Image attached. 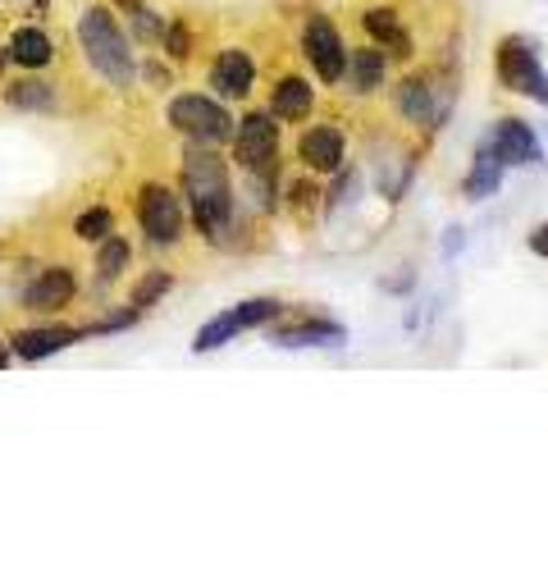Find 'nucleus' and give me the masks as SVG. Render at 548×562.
Wrapping results in <instances>:
<instances>
[{"label":"nucleus","mask_w":548,"mask_h":562,"mask_svg":"<svg viewBox=\"0 0 548 562\" xmlns=\"http://www.w3.org/2000/svg\"><path fill=\"white\" fill-rule=\"evenodd\" d=\"M147 78L156 82V88H164V82H170V69H160V65H151V69H147Z\"/></svg>","instance_id":"29"},{"label":"nucleus","mask_w":548,"mask_h":562,"mask_svg":"<svg viewBox=\"0 0 548 562\" xmlns=\"http://www.w3.org/2000/svg\"><path fill=\"white\" fill-rule=\"evenodd\" d=\"M73 297H78V274L69 266H42L19 293L23 312H33V316H60Z\"/></svg>","instance_id":"9"},{"label":"nucleus","mask_w":548,"mask_h":562,"mask_svg":"<svg viewBox=\"0 0 548 562\" xmlns=\"http://www.w3.org/2000/svg\"><path fill=\"white\" fill-rule=\"evenodd\" d=\"M133 14V33L137 37H147V42H160L164 37V19H156L147 5H137V10H128Z\"/></svg>","instance_id":"27"},{"label":"nucleus","mask_w":548,"mask_h":562,"mask_svg":"<svg viewBox=\"0 0 548 562\" xmlns=\"http://www.w3.org/2000/svg\"><path fill=\"white\" fill-rule=\"evenodd\" d=\"M0 69H5V46H0Z\"/></svg>","instance_id":"32"},{"label":"nucleus","mask_w":548,"mask_h":562,"mask_svg":"<svg viewBox=\"0 0 548 562\" xmlns=\"http://www.w3.org/2000/svg\"><path fill=\"white\" fill-rule=\"evenodd\" d=\"M301 55L311 60V69H316L320 82H343L347 46H343V37H339V27L329 23L324 14H311L307 27H301Z\"/></svg>","instance_id":"8"},{"label":"nucleus","mask_w":548,"mask_h":562,"mask_svg":"<svg viewBox=\"0 0 548 562\" xmlns=\"http://www.w3.org/2000/svg\"><path fill=\"white\" fill-rule=\"evenodd\" d=\"M530 251H535V257H544V261H548V220L539 224V229H530Z\"/></svg>","instance_id":"28"},{"label":"nucleus","mask_w":548,"mask_h":562,"mask_svg":"<svg viewBox=\"0 0 548 562\" xmlns=\"http://www.w3.org/2000/svg\"><path fill=\"white\" fill-rule=\"evenodd\" d=\"M489 151L493 160H503V165H535L539 160V137L526 120H499L489 128V143L480 147Z\"/></svg>","instance_id":"11"},{"label":"nucleus","mask_w":548,"mask_h":562,"mask_svg":"<svg viewBox=\"0 0 548 562\" xmlns=\"http://www.w3.org/2000/svg\"><path fill=\"white\" fill-rule=\"evenodd\" d=\"M164 55H170V60H187V50H192V33H187V23L183 19H170L164 23Z\"/></svg>","instance_id":"26"},{"label":"nucleus","mask_w":548,"mask_h":562,"mask_svg":"<svg viewBox=\"0 0 548 562\" xmlns=\"http://www.w3.org/2000/svg\"><path fill=\"white\" fill-rule=\"evenodd\" d=\"M174 289V274L170 270H147L142 279L133 284V293H128V306H137V312H151V306Z\"/></svg>","instance_id":"23"},{"label":"nucleus","mask_w":548,"mask_h":562,"mask_svg":"<svg viewBox=\"0 0 548 562\" xmlns=\"http://www.w3.org/2000/svg\"><path fill=\"white\" fill-rule=\"evenodd\" d=\"M137 224L151 247H179L183 243V202L170 183H142L137 188Z\"/></svg>","instance_id":"6"},{"label":"nucleus","mask_w":548,"mask_h":562,"mask_svg":"<svg viewBox=\"0 0 548 562\" xmlns=\"http://www.w3.org/2000/svg\"><path fill=\"white\" fill-rule=\"evenodd\" d=\"M5 105L10 110H33V115H50V110L60 105V92H55L50 82H42L37 74H23L5 88Z\"/></svg>","instance_id":"20"},{"label":"nucleus","mask_w":548,"mask_h":562,"mask_svg":"<svg viewBox=\"0 0 548 562\" xmlns=\"http://www.w3.org/2000/svg\"><path fill=\"white\" fill-rule=\"evenodd\" d=\"M73 234L82 243H101L105 234H115V211H110V206H88L73 220Z\"/></svg>","instance_id":"24"},{"label":"nucleus","mask_w":548,"mask_h":562,"mask_svg":"<svg viewBox=\"0 0 548 562\" xmlns=\"http://www.w3.org/2000/svg\"><path fill=\"white\" fill-rule=\"evenodd\" d=\"M128 266H133V243L119 238V234H105L96 243V279L101 284H119V279L128 274Z\"/></svg>","instance_id":"21"},{"label":"nucleus","mask_w":548,"mask_h":562,"mask_svg":"<svg viewBox=\"0 0 548 562\" xmlns=\"http://www.w3.org/2000/svg\"><path fill=\"white\" fill-rule=\"evenodd\" d=\"M444 105H448V97H438L434 78L411 74V78L398 82V115H402V120L421 124V128H434L438 120H444Z\"/></svg>","instance_id":"12"},{"label":"nucleus","mask_w":548,"mask_h":562,"mask_svg":"<svg viewBox=\"0 0 548 562\" xmlns=\"http://www.w3.org/2000/svg\"><path fill=\"white\" fill-rule=\"evenodd\" d=\"M362 23H366L370 42L389 55V60H411V37H407V27H402V19L393 10H366Z\"/></svg>","instance_id":"18"},{"label":"nucleus","mask_w":548,"mask_h":562,"mask_svg":"<svg viewBox=\"0 0 548 562\" xmlns=\"http://www.w3.org/2000/svg\"><path fill=\"white\" fill-rule=\"evenodd\" d=\"M233 160L247 175H279V120L270 110H252L233 124Z\"/></svg>","instance_id":"4"},{"label":"nucleus","mask_w":548,"mask_h":562,"mask_svg":"<svg viewBox=\"0 0 548 562\" xmlns=\"http://www.w3.org/2000/svg\"><path fill=\"white\" fill-rule=\"evenodd\" d=\"M183 196L192 206V220L197 229L225 247V238L233 234L238 224V206H233V179H229V165L215 147H197L187 143L183 151Z\"/></svg>","instance_id":"1"},{"label":"nucleus","mask_w":548,"mask_h":562,"mask_svg":"<svg viewBox=\"0 0 548 562\" xmlns=\"http://www.w3.org/2000/svg\"><path fill=\"white\" fill-rule=\"evenodd\" d=\"M82 339H88V325H60V321H50V325H19L10 334V352L19 361H46L55 352H69Z\"/></svg>","instance_id":"10"},{"label":"nucleus","mask_w":548,"mask_h":562,"mask_svg":"<svg viewBox=\"0 0 548 562\" xmlns=\"http://www.w3.org/2000/svg\"><path fill=\"white\" fill-rule=\"evenodd\" d=\"M164 120H170L174 133H183L187 143H197V147H225V143H233V115L215 97L179 92L170 105H164Z\"/></svg>","instance_id":"3"},{"label":"nucleus","mask_w":548,"mask_h":562,"mask_svg":"<svg viewBox=\"0 0 548 562\" xmlns=\"http://www.w3.org/2000/svg\"><path fill=\"white\" fill-rule=\"evenodd\" d=\"M115 5H124V10H137V5H147V0H115Z\"/></svg>","instance_id":"31"},{"label":"nucleus","mask_w":548,"mask_h":562,"mask_svg":"<svg viewBox=\"0 0 548 562\" xmlns=\"http://www.w3.org/2000/svg\"><path fill=\"white\" fill-rule=\"evenodd\" d=\"M499 78L516 97H530L548 105V69L539 60V46L530 37H503L499 42Z\"/></svg>","instance_id":"7"},{"label":"nucleus","mask_w":548,"mask_h":562,"mask_svg":"<svg viewBox=\"0 0 548 562\" xmlns=\"http://www.w3.org/2000/svg\"><path fill=\"white\" fill-rule=\"evenodd\" d=\"M252 82H256V60L242 46L219 50L210 60V88H215V97L242 101V97H252Z\"/></svg>","instance_id":"13"},{"label":"nucleus","mask_w":548,"mask_h":562,"mask_svg":"<svg viewBox=\"0 0 548 562\" xmlns=\"http://www.w3.org/2000/svg\"><path fill=\"white\" fill-rule=\"evenodd\" d=\"M311 105H316V92H311V82H307V78L288 74V78L274 82V92H270V115H274V120L297 124V120H307V115H311Z\"/></svg>","instance_id":"17"},{"label":"nucleus","mask_w":548,"mask_h":562,"mask_svg":"<svg viewBox=\"0 0 548 562\" xmlns=\"http://www.w3.org/2000/svg\"><path fill=\"white\" fill-rule=\"evenodd\" d=\"M270 344L274 348H343L347 344V329L334 321H301V325H274L270 329Z\"/></svg>","instance_id":"16"},{"label":"nucleus","mask_w":548,"mask_h":562,"mask_svg":"<svg viewBox=\"0 0 548 562\" xmlns=\"http://www.w3.org/2000/svg\"><path fill=\"white\" fill-rule=\"evenodd\" d=\"M279 312H284V306L274 302V297H247V302L229 306V312L210 316L197 334H192V352H215V348H225V344H233V339H238V334L270 325Z\"/></svg>","instance_id":"5"},{"label":"nucleus","mask_w":548,"mask_h":562,"mask_svg":"<svg viewBox=\"0 0 548 562\" xmlns=\"http://www.w3.org/2000/svg\"><path fill=\"white\" fill-rule=\"evenodd\" d=\"M137 321H142V312H137V306H119V312H110L105 321H92V325H88V339H96V334H119V329H133Z\"/></svg>","instance_id":"25"},{"label":"nucleus","mask_w":548,"mask_h":562,"mask_svg":"<svg viewBox=\"0 0 548 562\" xmlns=\"http://www.w3.org/2000/svg\"><path fill=\"white\" fill-rule=\"evenodd\" d=\"M10 361H14V352H10V339H0V371H5Z\"/></svg>","instance_id":"30"},{"label":"nucleus","mask_w":548,"mask_h":562,"mask_svg":"<svg viewBox=\"0 0 548 562\" xmlns=\"http://www.w3.org/2000/svg\"><path fill=\"white\" fill-rule=\"evenodd\" d=\"M343 74H347V88L356 97H370V92L384 88V78H389V55H384L379 46L375 50H352Z\"/></svg>","instance_id":"19"},{"label":"nucleus","mask_w":548,"mask_h":562,"mask_svg":"<svg viewBox=\"0 0 548 562\" xmlns=\"http://www.w3.org/2000/svg\"><path fill=\"white\" fill-rule=\"evenodd\" d=\"M343 128L339 124H311L307 133H301V143H297V156L307 170L316 175H339V165H343Z\"/></svg>","instance_id":"14"},{"label":"nucleus","mask_w":548,"mask_h":562,"mask_svg":"<svg viewBox=\"0 0 548 562\" xmlns=\"http://www.w3.org/2000/svg\"><path fill=\"white\" fill-rule=\"evenodd\" d=\"M78 33V46H82V60H88L110 88L128 92L137 82V60H133V42L119 27V19L110 14L105 5H88L73 23Z\"/></svg>","instance_id":"2"},{"label":"nucleus","mask_w":548,"mask_h":562,"mask_svg":"<svg viewBox=\"0 0 548 562\" xmlns=\"http://www.w3.org/2000/svg\"><path fill=\"white\" fill-rule=\"evenodd\" d=\"M5 65L23 69V74H42V69L55 65V42L42 33V27L23 23V27H14L10 42H5Z\"/></svg>","instance_id":"15"},{"label":"nucleus","mask_w":548,"mask_h":562,"mask_svg":"<svg viewBox=\"0 0 548 562\" xmlns=\"http://www.w3.org/2000/svg\"><path fill=\"white\" fill-rule=\"evenodd\" d=\"M503 188V160H493L489 151H476V165H471V175H466L461 192L471 196V202H484V196H493Z\"/></svg>","instance_id":"22"}]
</instances>
